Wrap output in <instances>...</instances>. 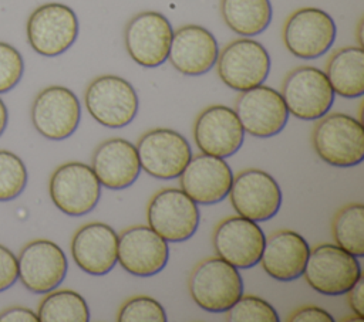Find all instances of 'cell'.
I'll list each match as a JSON object with an SVG mask.
<instances>
[{
    "label": "cell",
    "instance_id": "cell-1",
    "mask_svg": "<svg viewBox=\"0 0 364 322\" xmlns=\"http://www.w3.org/2000/svg\"><path fill=\"white\" fill-rule=\"evenodd\" d=\"M314 125L311 143L317 156L334 167H353L364 159V128L347 113H326Z\"/></svg>",
    "mask_w": 364,
    "mask_h": 322
},
{
    "label": "cell",
    "instance_id": "cell-2",
    "mask_svg": "<svg viewBox=\"0 0 364 322\" xmlns=\"http://www.w3.org/2000/svg\"><path fill=\"white\" fill-rule=\"evenodd\" d=\"M188 288L193 302L208 312H226L243 295L239 270L218 255L193 267Z\"/></svg>",
    "mask_w": 364,
    "mask_h": 322
},
{
    "label": "cell",
    "instance_id": "cell-3",
    "mask_svg": "<svg viewBox=\"0 0 364 322\" xmlns=\"http://www.w3.org/2000/svg\"><path fill=\"white\" fill-rule=\"evenodd\" d=\"M88 113L102 126L118 129L129 125L138 113V95L134 87L118 75L94 78L84 94Z\"/></svg>",
    "mask_w": 364,
    "mask_h": 322
},
{
    "label": "cell",
    "instance_id": "cell-4",
    "mask_svg": "<svg viewBox=\"0 0 364 322\" xmlns=\"http://www.w3.org/2000/svg\"><path fill=\"white\" fill-rule=\"evenodd\" d=\"M303 275L316 292L337 296L346 294L363 274L355 255L337 244H320L310 250Z\"/></svg>",
    "mask_w": 364,
    "mask_h": 322
},
{
    "label": "cell",
    "instance_id": "cell-5",
    "mask_svg": "<svg viewBox=\"0 0 364 322\" xmlns=\"http://www.w3.org/2000/svg\"><path fill=\"white\" fill-rule=\"evenodd\" d=\"M282 96L289 113L301 121H317L333 106L334 91L324 71L301 65L283 79Z\"/></svg>",
    "mask_w": 364,
    "mask_h": 322
},
{
    "label": "cell",
    "instance_id": "cell-6",
    "mask_svg": "<svg viewBox=\"0 0 364 322\" xmlns=\"http://www.w3.org/2000/svg\"><path fill=\"white\" fill-rule=\"evenodd\" d=\"M146 220L148 226L168 243H182L196 233L199 209L182 189L165 187L151 197Z\"/></svg>",
    "mask_w": 364,
    "mask_h": 322
},
{
    "label": "cell",
    "instance_id": "cell-7",
    "mask_svg": "<svg viewBox=\"0 0 364 322\" xmlns=\"http://www.w3.org/2000/svg\"><path fill=\"white\" fill-rule=\"evenodd\" d=\"M30 47L40 55L57 57L77 40L78 18L63 3H46L34 9L26 26Z\"/></svg>",
    "mask_w": 364,
    "mask_h": 322
},
{
    "label": "cell",
    "instance_id": "cell-8",
    "mask_svg": "<svg viewBox=\"0 0 364 322\" xmlns=\"http://www.w3.org/2000/svg\"><path fill=\"white\" fill-rule=\"evenodd\" d=\"M48 193L60 211L78 217L88 214L98 204L101 183L91 166L81 162H67L51 173Z\"/></svg>",
    "mask_w": 364,
    "mask_h": 322
},
{
    "label": "cell",
    "instance_id": "cell-9",
    "mask_svg": "<svg viewBox=\"0 0 364 322\" xmlns=\"http://www.w3.org/2000/svg\"><path fill=\"white\" fill-rule=\"evenodd\" d=\"M336 34V23L327 11L301 7L286 18L282 37L290 54L301 60H314L330 50Z\"/></svg>",
    "mask_w": 364,
    "mask_h": 322
},
{
    "label": "cell",
    "instance_id": "cell-10",
    "mask_svg": "<svg viewBox=\"0 0 364 322\" xmlns=\"http://www.w3.org/2000/svg\"><path fill=\"white\" fill-rule=\"evenodd\" d=\"M216 71L226 87L242 92L266 81L270 72V57L259 41L249 37L237 38L219 52Z\"/></svg>",
    "mask_w": 364,
    "mask_h": 322
},
{
    "label": "cell",
    "instance_id": "cell-11",
    "mask_svg": "<svg viewBox=\"0 0 364 322\" xmlns=\"http://www.w3.org/2000/svg\"><path fill=\"white\" fill-rule=\"evenodd\" d=\"M135 148L141 170L161 180L179 177L192 157L189 142L179 132L168 128L145 132Z\"/></svg>",
    "mask_w": 364,
    "mask_h": 322
},
{
    "label": "cell",
    "instance_id": "cell-12",
    "mask_svg": "<svg viewBox=\"0 0 364 322\" xmlns=\"http://www.w3.org/2000/svg\"><path fill=\"white\" fill-rule=\"evenodd\" d=\"M172 35L173 28L162 13L141 11L125 27V50L138 65L155 68L168 60Z\"/></svg>",
    "mask_w": 364,
    "mask_h": 322
},
{
    "label": "cell",
    "instance_id": "cell-13",
    "mask_svg": "<svg viewBox=\"0 0 364 322\" xmlns=\"http://www.w3.org/2000/svg\"><path fill=\"white\" fill-rule=\"evenodd\" d=\"M81 104L77 95L61 85L41 89L31 105V122L36 131L50 139L63 140L80 125Z\"/></svg>",
    "mask_w": 364,
    "mask_h": 322
},
{
    "label": "cell",
    "instance_id": "cell-14",
    "mask_svg": "<svg viewBox=\"0 0 364 322\" xmlns=\"http://www.w3.org/2000/svg\"><path fill=\"white\" fill-rule=\"evenodd\" d=\"M228 196L236 213L253 221L273 218L283 199L276 179L260 169H246L233 176Z\"/></svg>",
    "mask_w": 364,
    "mask_h": 322
},
{
    "label": "cell",
    "instance_id": "cell-15",
    "mask_svg": "<svg viewBox=\"0 0 364 322\" xmlns=\"http://www.w3.org/2000/svg\"><path fill=\"white\" fill-rule=\"evenodd\" d=\"M235 112L245 133L256 138L280 133L290 115L282 94L263 84L242 91L236 98Z\"/></svg>",
    "mask_w": 364,
    "mask_h": 322
},
{
    "label": "cell",
    "instance_id": "cell-16",
    "mask_svg": "<svg viewBox=\"0 0 364 322\" xmlns=\"http://www.w3.org/2000/svg\"><path fill=\"white\" fill-rule=\"evenodd\" d=\"M264 240L266 235L257 221L239 214L219 221L212 237L216 255L237 270L259 264Z\"/></svg>",
    "mask_w": 364,
    "mask_h": 322
},
{
    "label": "cell",
    "instance_id": "cell-17",
    "mask_svg": "<svg viewBox=\"0 0 364 322\" xmlns=\"http://www.w3.org/2000/svg\"><path fill=\"white\" fill-rule=\"evenodd\" d=\"M18 279L34 294H47L55 289L65 278L68 261L63 248L51 240L27 243L17 258Z\"/></svg>",
    "mask_w": 364,
    "mask_h": 322
},
{
    "label": "cell",
    "instance_id": "cell-18",
    "mask_svg": "<svg viewBox=\"0 0 364 322\" xmlns=\"http://www.w3.org/2000/svg\"><path fill=\"white\" fill-rule=\"evenodd\" d=\"M193 139L202 153L225 159L240 149L245 131L235 109L225 105H210L196 116Z\"/></svg>",
    "mask_w": 364,
    "mask_h": 322
},
{
    "label": "cell",
    "instance_id": "cell-19",
    "mask_svg": "<svg viewBox=\"0 0 364 322\" xmlns=\"http://www.w3.org/2000/svg\"><path fill=\"white\" fill-rule=\"evenodd\" d=\"M118 262L129 274L152 277L169 258L168 241L149 226H132L118 234Z\"/></svg>",
    "mask_w": 364,
    "mask_h": 322
},
{
    "label": "cell",
    "instance_id": "cell-20",
    "mask_svg": "<svg viewBox=\"0 0 364 322\" xmlns=\"http://www.w3.org/2000/svg\"><path fill=\"white\" fill-rule=\"evenodd\" d=\"M233 180L230 166L223 157L199 153L191 157L179 174L181 189L196 204H216L229 194Z\"/></svg>",
    "mask_w": 364,
    "mask_h": 322
},
{
    "label": "cell",
    "instance_id": "cell-21",
    "mask_svg": "<svg viewBox=\"0 0 364 322\" xmlns=\"http://www.w3.org/2000/svg\"><path fill=\"white\" fill-rule=\"evenodd\" d=\"M70 248L77 267L91 275H105L118 262V234L105 223L81 226L74 233Z\"/></svg>",
    "mask_w": 364,
    "mask_h": 322
},
{
    "label": "cell",
    "instance_id": "cell-22",
    "mask_svg": "<svg viewBox=\"0 0 364 322\" xmlns=\"http://www.w3.org/2000/svg\"><path fill=\"white\" fill-rule=\"evenodd\" d=\"M219 47L215 35L198 24H186L173 31L168 60L183 75L198 77L216 64Z\"/></svg>",
    "mask_w": 364,
    "mask_h": 322
},
{
    "label": "cell",
    "instance_id": "cell-23",
    "mask_svg": "<svg viewBox=\"0 0 364 322\" xmlns=\"http://www.w3.org/2000/svg\"><path fill=\"white\" fill-rule=\"evenodd\" d=\"M91 169L101 186L109 190L129 187L141 173L135 145L122 138L104 140L92 153Z\"/></svg>",
    "mask_w": 364,
    "mask_h": 322
},
{
    "label": "cell",
    "instance_id": "cell-24",
    "mask_svg": "<svg viewBox=\"0 0 364 322\" xmlns=\"http://www.w3.org/2000/svg\"><path fill=\"white\" fill-rule=\"evenodd\" d=\"M310 254V245L293 230H279L264 240L260 257L262 268L273 279L289 282L303 275Z\"/></svg>",
    "mask_w": 364,
    "mask_h": 322
},
{
    "label": "cell",
    "instance_id": "cell-25",
    "mask_svg": "<svg viewBox=\"0 0 364 322\" xmlns=\"http://www.w3.org/2000/svg\"><path fill=\"white\" fill-rule=\"evenodd\" d=\"M326 75L334 94L354 99L364 94V50L348 45L336 50L327 64Z\"/></svg>",
    "mask_w": 364,
    "mask_h": 322
},
{
    "label": "cell",
    "instance_id": "cell-26",
    "mask_svg": "<svg viewBox=\"0 0 364 322\" xmlns=\"http://www.w3.org/2000/svg\"><path fill=\"white\" fill-rule=\"evenodd\" d=\"M220 14L233 33L253 37L269 27L273 9L270 0H220Z\"/></svg>",
    "mask_w": 364,
    "mask_h": 322
},
{
    "label": "cell",
    "instance_id": "cell-27",
    "mask_svg": "<svg viewBox=\"0 0 364 322\" xmlns=\"http://www.w3.org/2000/svg\"><path fill=\"white\" fill-rule=\"evenodd\" d=\"M37 316L41 322H88L90 309L78 292L53 289L38 304Z\"/></svg>",
    "mask_w": 364,
    "mask_h": 322
},
{
    "label": "cell",
    "instance_id": "cell-28",
    "mask_svg": "<svg viewBox=\"0 0 364 322\" xmlns=\"http://www.w3.org/2000/svg\"><path fill=\"white\" fill-rule=\"evenodd\" d=\"M331 231L337 245L357 258L364 257V206L361 203L341 207L333 217Z\"/></svg>",
    "mask_w": 364,
    "mask_h": 322
},
{
    "label": "cell",
    "instance_id": "cell-29",
    "mask_svg": "<svg viewBox=\"0 0 364 322\" xmlns=\"http://www.w3.org/2000/svg\"><path fill=\"white\" fill-rule=\"evenodd\" d=\"M28 173L23 160L13 152L0 149V201H10L21 194Z\"/></svg>",
    "mask_w": 364,
    "mask_h": 322
},
{
    "label": "cell",
    "instance_id": "cell-30",
    "mask_svg": "<svg viewBox=\"0 0 364 322\" xmlns=\"http://www.w3.org/2000/svg\"><path fill=\"white\" fill-rule=\"evenodd\" d=\"M229 322H279V313L267 301L256 295H242L228 311Z\"/></svg>",
    "mask_w": 364,
    "mask_h": 322
},
{
    "label": "cell",
    "instance_id": "cell-31",
    "mask_svg": "<svg viewBox=\"0 0 364 322\" xmlns=\"http://www.w3.org/2000/svg\"><path fill=\"white\" fill-rule=\"evenodd\" d=\"M164 306L154 298L136 295L127 299L117 315L118 322H166Z\"/></svg>",
    "mask_w": 364,
    "mask_h": 322
},
{
    "label": "cell",
    "instance_id": "cell-32",
    "mask_svg": "<svg viewBox=\"0 0 364 322\" xmlns=\"http://www.w3.org/2000/svg\"><path fill=\"white\" fill-rule=\"evenodd\" d=\"M24 61L13 45L0 41V94L13 89L21 79Z\"/></svg>",
    "mask_w": 364,
    "mask_h": 322
},
{
    "label": "cell",
    "instance_id": "cell-33",
    "mask_svg": "<svg viewBox=\"0 0 364 322\" xmlns=\"http://www.w3.org/2000/svg\"><path fill=\"white\" fill-rule=\"evenodd\" d=\"M18 278L17 257L0 244V292L10 288Z\"/></svg>",
    "mask_w": 364,
    "mask_h": 322
},
{
    "label": "cell",
    "instance_id": "cell-34",
    "mask_svg": "<svg viewBox=\"0 0 364 322\" xmlns=\"http://www.w3.org/2000/svg\"><path fill=\"white\" fill-rule=\"evenodd\" d=\"M334 318L330 312L320 306L307 305L300 306L287 316V322H333Z\"/></svg>",
    "mask_w": 364,
    "mask_h": 322
},
{
    "label": "cell",
    "instance_id": "cell-35",
    "mask_svg": "<svg viewBox=\"0 0 364 322\" xmlns=\"http://www.w3.org/2000/svg\"><path fill=\"white\" fill-rule=\"evenodd\" d=\"M347 301L354 312V315L364 319V278L363 275L357 279V282L346 292Z\"/></svg>",
    "mask_w": 364,
    "mask_h": 322
},
{
    "label": "cell",
    "instance_id": "cell-36",
    "mask_svg": "<svg viewBox=\"0 0 364 322\" xmlns=\"http://www.w3.org/2000/svg\"><path fill=\"white\" fill-rule=\"evenodd\" d=\"M0 322H38V316L28 308L10 306L0 312Z\"/></svg>",
    "mask_w": 364,
    "mask_h": 322
},
{
    "label": "cell",
    "instance_id": "cell-37",
    "mask_svg": "<svg viewBox=\"0 0 364 322\" xmlns=\"http://www.w3.org/2000/svg\"><path fill=\"white\" fill-rule=\"evenodd\" d=\"M7 119H9V113H7V106L6 104L0 99V136L3 135V132L6 131L7 126Z\"/></svg>",
    "mask_w": 364,
    "mask_h": 322
},
{
    "label": "cell",
    "instance_id": "cell-38",
    "mask_svg": "<svg viewBox=\"0 0 364 322\" xmlns=\"http://www.w3.org/2000/svg\"><path fill=\"white\" fill-rule=\"evenodd\" d=\"M355 37H357V43H358V47L363 48V18H360L358 24H357V28H355Z\"/></svg>",
    "mask_w": 364,
    "mask_h": 322
}]
</instances>
